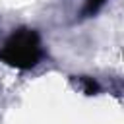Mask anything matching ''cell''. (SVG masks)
<instances>
[{"label": "cell", "mask_w": 124, "mask_h": 124, "mask_svg": "<svg viewBox=\"0 0 124 124\" xmlns=\"http://www.w3.org/2000/svg\"><path fill=\"white\" fill-rule=\"evenodd\" d=\"M45 50L41 35L33 27L14 29L0 46V62L16 70H33L43 60Z\"/></svg>", "instance_id": "cell-1"}, {"label": "cell", "mask_w": 124, "mask_h": 124, "mask_svg": "<svg viewBox=\"0 0 124 124\" xmlns=\"http://www.w3.org/2000/svg\"><path fill=\"white\" fill-rule=\"evenodd\" d=\"M78 83H79V87H81L87 95H95V93L99 91V83H97L95 79H91L89 76H79V78H78Z\"/></svg>", "instance_id": "cell-2"}, {"label": "cell", "mask_w": 124, "mask_h": 124, "mask_svg": "<svg viewBox=\"0 0 124 124\" xmlns=\"http://www.w3.org/2000/svg\"><path fill=\"white\" fill-rule=\"evenodd\" d=\"M107 0H85V8H83V16H95L103 6H105Z\"/></svg>", "instance_id": "cell-3"}]
</instances>
